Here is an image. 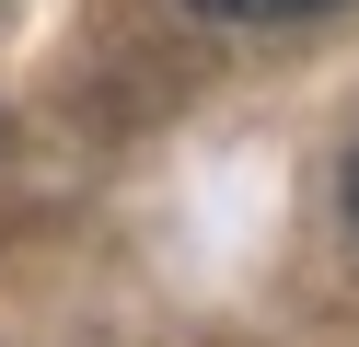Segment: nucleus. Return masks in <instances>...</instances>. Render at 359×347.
Wrapping results in <instances>:
<instances>
[{
    "label": "nucleus",
    "mask_w": 359,
    "mask_h": 347,
    "mask_svg": "<svg viewBox=\"0 0 359 347\" xmlns=\"http://www.w3.org/2000/svg\"><path fill=\"white\" fill-rule=\"evenodd\" d=\"M348 231H359V151H348Z\"/></svg>",
    "instance_id": "obj_2"
},
{
    "label": "nucleus",
    "mask_w": 359,
    "mask_h": 347,
    "mask_svg": "<svg viewBox=\"0 0 359 347\" xmlns=\"http://www.w3.org/2000/svg\"><path fill=\"white\" fill-rule=\"evenodd\" d=\"M209 23H302V12H336V0H186Z\"/></svg>",
    "instance_id": "obj_1"
}]
</instances>
